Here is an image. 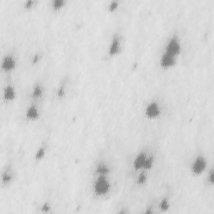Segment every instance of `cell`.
<instances>
[{
  "instance_id": "18",
  "label": "cell",
  "mask_w": 214,
  "mask_h": 214,
  "mask_svg": "<svg viewBox=\"0 0 214 214\" xmlns=\"http://www.w3.org/2000/svg\"><path fill=\"white\" fill-rule=\"evenodd\" d=\"M146 180H147V177H146V175L145 174V173H141L140 175L138 176V178H137V183L138 184H140V185H142V184H144V183L146 182Z\"/></svg>"
},
{
  "instance_id": "14",
  "label": "cell",
  "mask_w": 214,
  "mask_h": 214,
  "mask_svg": "<svg viewBox=\"0 0 214 214\" xmlns=\"http://www.w3.org/2000/svg\"><path fill=\"white\" fill-rule=\"evenodd\" d=\"M170 207V202L169 200L165 197V198L162 199V201L160 202L159 204V208L162 212H167Z\"/></svg>"
},
{
  "instance_id": "11",
  "label": "cell",
  "mask_w": 214,
  "mask_h": 214,
  "mask_svg": "<svg viewBox=\"0 0 214 214\" xmlns=\"http://www.w3.org/2000/svg\"><path fill=\"white\" fill-rule=\"evenodd\" d=\"M110 167H108L104 162H100L95 167V173L96 175H108L110 173Z\"/></svg>"
},
{
  "instance_id": "4",
  "label": "cell",
  "mask_w": 214,
  "mask_h": 214,
  "mask_svg": "<svg viewBox=\"0 0 214 214\" xmlns=\"http://www.w3.org/2000/svg\"><path fill=\"white\" fill-rule=\"evenodd\" d=\"M144 113H145L146 118H148L150 120H154L161 115L162 108L157 101H151L145 107Z\"/></svg>"
},
{
  "instance_id": "23",
  "label": "cell",
  "mask_w": 214,
  "mask_h": 214,
  "mask_svg": "<svg viewBox=\"0 0 214 214\" xmlns=\"http://www.w3.org/2000/svg\"><path fill=\"white\" fill-rule=\"evenodd\" d=\"M44 209H45L46 210V212H49V209H50V207L48 205L47 203L45 204L44 206H43V207H42V210H44Z\"/></svg>"
},
{
  "instance_id": "1",
  "label": "cell",
  "mask_w": 214,
  "mask_h": 214,
  "mask_svg": "<svg viewBox=\"0 0 214 214\" xmlns=\"http://www.w3.org/2000/svg\"><path fill=\"white\" fill-rule=\"evenodd\" d=\"M108 175H97L93 184V192L98 197H104L110 192L111 184Z\"/></svg>"
},
{
  "instance_id": "21",
  "label": "cell",
  "mask_w": 214,
  "mask_h": 214,
  "mask_svg": "<svg viewBox=\"0 0 214 214\" xmlns=\"http://www.w3.org/2000/svg\"><path fill=\"white\" fill-rule=\"evenodd\" d=\"M34 4V1H32V0H29V1H27V2H25V8H32L33 7V5Z\"/></svg>"
},
{
  "instance_id": "10",
  "label": "cell",
  "mask_w": 214,
  "mask_h": 214,
  "mask_svg": "<svg viewBox=\"0 0 214 214\" xmlns=\"http://www.w3.org/2000/svg\"><path fill=\"white\" fill-rule=\"evenodd\" d=\"M16 97V90L13 85H8L3 90V99L6 101H13Z\"/></svg>"
},
{
  "instance_id": "19",
  "label": "cell",
  "mask_w": 214,
  "mask_h": 214,
  "mask_svg": "<svg viewBox=\"0 0 214 214\" xmlns=\"http://www.w3.org/2000/svg\"><path fill=\"white\" fill-rule=\"evenodd\" d=\"M11 179H12V175L11 174H9L8 173H3V182H10Z\"/></svg>"
},
{
  "instance_id": "13",
  "label": "cell",
  "mask_w": 214,
  "mask_h": 214,
  "mask_svg": "<svg viewBox=\"0 0 214 214\" xmlns=\"http://www.w3.org/2000/svg\"><path fill=\"white\" fill-rule=\"evenodd\" d=\"M154 164V158L151 155H147L146 161H145V164H144L143 169L144 170H150L152 168Z\"/></svg>"
},
{
  "instance_id": "16",
  "label": "cell",
  "mask_w": 214,
  "mask_h": 214,
  "mask_svg": "<svg viewBox=\"0 0 214 214\" xmlns=\"http://www.w3.org/2000/svg\"><path fill=\"white\" fill-rule=\"evenodd\" d=\"M66 4L65 0H54L52 2V7L55 10H59Z\"/></svg>"
},
{
  "instance_id": "22",
  "label": "cell",
  "mask_w": 214,
  "mask_h": 214,
  "mask_svg": "<svg viewBox=\"0 0 214 214\" xmlns=\"http://www.w3.org/2000/svg\"><path fill=\"white\" fill-rule=\"evenodd\" d=\"M208 180L209 182H210V183H213V172H212V170L211 172L209 173V175H208Z\"/></svg>"
},
{
  "instance_id": "6",
  "label": "cell",
  "mask_w": 214,
  "mask_h": 214,
  "mask_svg": "<svg viewBox=\"0 0 214 214\" xmlns=\"http://www.w3.org/2000/svg\"><path fill=\"white\" fill-rule=\"evenodd\" d=\"M121 51V40L120 36L117 34L113 36L109 46V55L110 56H115L119 55Z\"/></svg>"
},
{
  "instance_id": "2",
  "label": "cell",
  "mask_w": 214,
  "mask_h": 214,
  "mask_svg": "<svg viewBox=\"0 0 214 214\" xmlns=\"http://www.w3.org/2000/svg\"><path fill=\"white\" fill-rule=\"evenodd\" d=\"M165 52L174 55L176 57L179 56L182 52V44L180 39L177 35H173L168 39L167 45L165 47Z\"/></svg>"
},
{
  "instance_id": "7",
  "label": "cell",
  "mask_w": 214,
  "mask_h": 214,
  "mask_svg": "<svg viewBox=\"0 0 214 214\" xmlns=\"http://www.w3.org/2000/svg\"><path fill=\"white\" fill-rule=\"evenodd\" d=\"M16 66L15 58L13 55H8L3 59L2 61V69L6 72L12 71Z\"/></svg>"
},
{
  "instance_id": "3",
  "label": "cell",
  "mask_w": 214,
  "mask_h": 214,
  "mask_svg": "<svg viewBox=\"0 0 214 214\" xmlns=\"http://www.w3.org/2000/svg\"><path fill=\"white\" fill-rule=\"evenodd\" d=\"M207 162L206 158L202 155H199L193 160L191 165V172L194 176H199L205 172L207 168Z\"/></svg>"
},
{
  "instance_id": "5",
  "label": "cell",
  "mask_w": 214,
  "mask_h": 214,
  "mask_svg": "<svg viewBox=\"0 0 214 214\" xmlns=\"http://www.w3.org/2000/svg\"><path fill=\"white\" fill-rule=\"evenodd\" d=\"M177 60H178V57L164 51L160 59V66L163 69L172 68L176 66Z\"/></svg>"
},
{
  "instance_id": "15",
  "label": "cell",
  "mask_w": 214,
  "mask_h": 214,
  "mask_svg": "<svg viewBox=\"0 0 214 214\" xmlns=\"http://www.w3.org/2000/svg\"><path fill=\"white\" fill-rule=\"evenodd\" d=\"M45 152H46V149H45V146L39 147L35 153V159L37 161H40L41 159H43V157L45 156Z\"/></svg>"
},
{
  "instance_id": "8",
  "label": "cell",
  "mask_w": 214,
  "mask_h": 214,
  "mask_svg": "<svg viewBox=\"0 0 214 214\" xmlns=\"http://www.w3.org/2000/svg\"><path fill=\"white\" fill-rule=\"evenodd\" d=\"M147 154L145 152H141L140 153L136 155L133 162V167L136 170L143 169L145 161H146Z\"/></svg>"
},
{
  "instance_id": "9",
  "label": "cell",
  "mask_w": 214,
  "mask_h": 214,
  "mask_svg": "<svg viewBox=\"0 0 214 214\" xmlns=\"http://www.w3.org/2000/svg\"><path fill=\"white\" fill-rule=\"evenodd\" d=\"M39 110L38 107L34 105H31L30 106L28 107L26 112H25V116L28 120H36L39 118Z\"/></svg>"
},
{
  "instance_id": "12",
  "label": "cell",
  "mask_w": 214,
  "mask_h": 214,
  "mask_svg": "<svg viewBox=\"0 0 214 214\" xmlns=\"http://www.w3.org/2000/svg\"><path fill=\"white\" fill-rule=\"evenodd\" d=\"M43 93H44L43 87L40 85H36L34 87L33 91H32V96L34 97V98H39V97L42 96Z\"/></svg>"
},
{
  "instance_id": "17",
  "label": "cell",
  "mask_w": 214,
  "mask_h": 214,
  "mask_svg": "<svg viewBox=\"0 0 214 214\" xmlns=\"http://www.w3.org/2000/svg\"><path fill=\"white\" fill-rule=\"evenodd\" d=\"M118 6H119V2H117V1H111L110 4L108 5V10L110 12H114V11L117 9Z\"/></svg>"
},
{
  "instance_id": "20",
  "label": "cell",
  "mask_w": 214,
  "mask_h": 214,
  "mask_svg": "<svg viewBox=\"0 0 214 214\" xmlns=\"http://www.w3.org/2000/svg\"><path fill=\"white\" fill-rule=\"evenodd\" d=\"M65 92H66V89H65V87L64 86H61L59 88V90H58V92L57 94L59 96H63L64 95H65Z\"/></svg>"
}]
</instances>
